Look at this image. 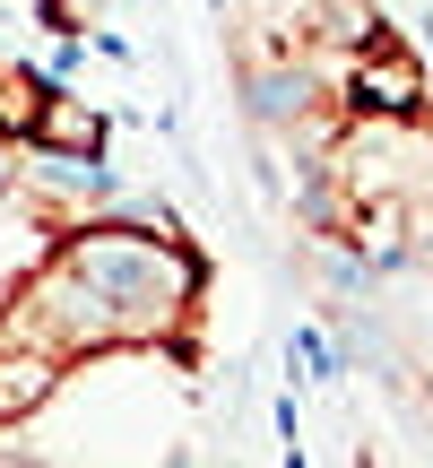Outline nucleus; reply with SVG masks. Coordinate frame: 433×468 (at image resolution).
<instances>
[{"label": "nucleus", "instance_id": "obj_9", "mask_svg": "<svg viewBox=\"0 0 433 468\" xmlns=\"http://www.w3.org/2000/svg\"><path fill=\"white\" fill-rule=\"evenodd\" d=\"M26 104H35V69H17V61H0V131H26Z\"/></svg>", "mask_w": 433, "mask_h": 468}, {"label": "nucleus", "instance_id": "obj_5", "mask_svg": "<svg viewBox=\"0 0 433 468\" xmlns=\"http://www.w3.org/2000/svg\"><path fill=\"white\" fill-rule=\"evenodd\" d=\"M61 365L69 356L35 347V338H0V425H26L35 408L61 390Z\"/></svg>", "mask_w": 433, "mask_h": 468}, {"label": "nucleus", "instance_id": "obj_2", "mask_svg": "<svg viewBox=\"0 0 433 468\" xmlns=\"http://www.w3.org/2000/svg\"><path fill=\"white\" fill-rule=\"evenodd\" d=\"M321 96H330V79H321V61H303V52L243 69V122L251 131H312Z\"/></svg>", "mask_w": 433, "mask_h": 468}, {"label": "nucleus", "instance_id": "obj_4", "mask_svg": "<svg viewBox=\"0 0 433 468\" xmlns=\"http://www.w3.org/2000/svg\"><path fill=\"white\" fill-rule=\"evenodd\" d=\"M17 165H26V191H44V200H113V165H104V148H35V139H17Z\"/></svg>", "mask_w": 433, "mask_h": 468}, {"label": "nucleus", "instance_id": "obj_7", "mask_svg": "<svg viewBox=\"0 0 433 468\" xmlns=\"http://www.w3.org/2000/svg\"><path fill=\"white\" fill-rule=\"evenodd\" d=\"M373 35H382V9H373V0H321V44L355 52V44H373Z\"/></svg>", "mask_w": 433, "mask_h": 468}, {"label": "nucleus", "instance_id": "obj_8", "mask_svg": "<svg viewBox=\"0 0 433 468\" xmlns=\"http://www.w3.org/2000/svg\"><path fill=\"white\" fill-rule=\"evenodd\" d=\"M286 365H295V382H338V347H330V330H295V338H286Z\"/></svg>", "mask_w": 433, "mask_h": 468}, {"label": "nucleus", "instance_id": "obj_3", "mask_svg": "<svg viewBox=\"0 0 433 468\" xmlns=\"http://www.w3.org/2000/svg\"><path fill=\"white\" fill-rule=\"evenodd\" d=\"M347 104L355 113H425V69L390 27L347 52Z\"/></svg>", "mask_w": 433, "mask_h": 468}, {"label": "nucleus", "instance_id": "obj_6", "mask_svg": "<svg viewBox=\"0 0 433 468\" xmlns=\"http://www.w3.org/2000/svg\"><path fill=\"white\" fill-rule=\"evenodd\" d=\"M35 148H104V113L87 96H69L61 79H35V104H26V131Z\"/></svg>", "mask_w": 433, "mask_h": 468}, {"label": "nucleus", "instance_id": "obj_10", "mask_svg": "<svg viewBox=\"0 0 433 468\" xmlns=\"http://www.w3.org/2000/svg\"><path fill=\"white\" fill-rule=\"evenodd\" d=\"M407 251H417V261H425V269H433V226H425V243H407Z\"/></svg>", "mask_w": 433, "mask_h": 468}, {"label": "nucleus", "instance_id": "obj_1", "mask_svg": "<svg viewBox=\"0 0 433 468\" xmlns=\"http://www.w3.org/2000/svg\"><path fill=\"white\" fill-rule=\"evenodd\" d=\"M200 251L183 226L156 234L139 218H87L61 234L52 261H35L26 295L0 313V338H35L52 356H96V347H165L200 313Z\"/></svg>", "mask_w": 433, "mask_h": 468}]
</instances>
